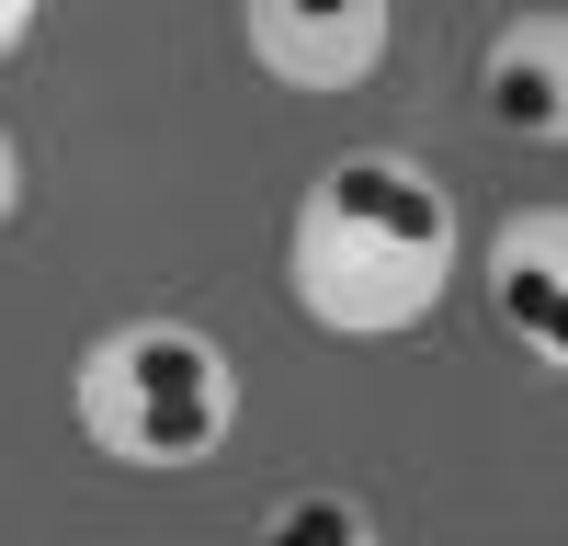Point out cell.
<instances>
[{
  "label": "cell",
  "instance_id": "obj_6",
  "mask_svg": "<svg viewBox=\"0 0 568 546\" xmlns=\"http://www.w3.org/2000/svg\"><path fill=\"white\" fill-rule=\"evenodd\" d=\"M251 546H387V535H375V513L353 489H284Z\"/></svg>",
  "mask_w": 568,
  "mask_h": 546
},
{
  "label": "cell",
  "instance_id": "obj_4",
  "mask_svg": "<svg viewBox=\"0 0 568 546\" xmlns=\"http://www.w3.org/2000/svg\"><path fill=\"white\" fill-rule=\"evenodd\" d=\"M489 307H500V331L524 342L535 364L568 353V216L557 205L500 216V240H489Z\"/></svg>",
  "mask_w": 568,
  "mask_h": 546
},
{
  "label": "cell",
  "instance_id": "obj_2",
  "mask_svg": "<svg viewBox=\"0 0 568 546\" xmlns=\"http://www.w3.org/2000/svg\"><path fill=\"white\" fill-rule=\"evenodd\" d=\"M69 410H80L91 455L171 478V467H205L240 433V364L194 318H114V331H91L80 376H69Z\"/></svg>",
  "mask_w": 568,
  "mask_h": 546
},
{
  "label": "cell",
  "instance_id": "obj_1",
  "mask_svg": "<svg viewBox=\"0 0 568 546\" xmlns=\"http://www.w3.org/2000/svg\"><path fill=\"white\" fill-rule=\"evenodd\" d=\"M466 262V228H455V194L409 149H342L296 216H284V285L318 331L342 342H398L444 307Z\"/></svg>",
  "mask_w": 568,
  "mask_h": 546
},
{
  "label": "cell",
  "instance_id": "obj_5",
  "mask_svg": "<svg viewBox=\"0 0 568 546\" xmlns=\"http://www.w3.org/2000/svg\"><path fill=\"white\" fill-rule=\"evenodd\" d=\"M478 91H489V125L511 136H568V23L557 12H524V23H500L489 34V58H478Z\"/></svg>",
  "mask_w": 568,
  "mask_h": 546
},
{
  "label": "cell",
  "instance_id": "obj_7",
  "mask_svg": "<svg viewBox=\"0 0 568 546\" xmlns=\"http://www.w3.org/2000/svg\"><path fill=\"white\" fill-rule=\"evenodd\" d=\"M12 205H23V149H12V125H0V228H12Z\"/></svg>",
  "mask_w": 568,
  "mask_h": 546
},
{
  "label": "cell",
  "instance_id": "obj_3",
  "mask_svg": "<svg viewBox=\"0 0 568 546\" xmlns=\"http://www.w3.org/2000/svg\"><path fill=\"white\" fill-rule=\"evenodd\" d=\"M240 46L284 91H364L398 46V0H240Z\"/></svg>",
  "mask_w": 568,
  "mask_h": 546
},
{
  "label": "cell",
  "instance_id": "obj_8",
  "mask_svg": "<svg viewBox=\"0 0 568 546\" xmlns=\"http://www.w3.org/2000/svg\"><path fill=\"white\" fill-rule=\"evenodd\" d=\"M34 12H45V0H0V58H12V46L34 34Z\"/></svg>",
  "mask_w": 568,
  "mask_h": 546
}]
</instances>
